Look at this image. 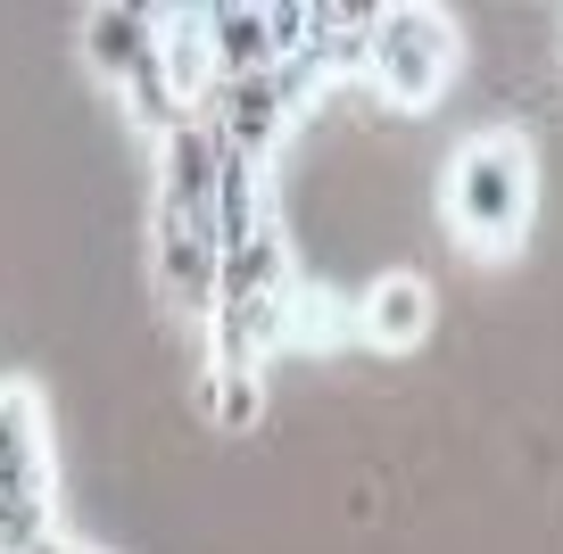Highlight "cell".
<instances>
[{
	"instance_id": "1",
	"label": "cell",
	"mask_w": 563,
	"mask_h": 554,
	"mask_svg": "<svg viewBox=\"0 0 563 554\" xmlns=\"http://www.w3.org/2000/svg\"><path fill=\"white\" fill-rule=\"evenodd\" d=\"M216 133L208 117H183L158 149V191H150V274L183 323L208 331L216 274H224V215H216Z\"/></svg>"
},
{
	"instance_id": "2",
	"label": "cell",
	"mask_w": 563,
	"mask_h": 554,
	"mask_svg": "<svg viewBox=\"0 0 563 554\" xmlns=\"http://www.w3.org/2000/svg\"><path fill=\"white\" fill-rule=\"evenodd\" d=\"M440 208L448 232H456L473 257H514L530 232V208H539V157H530L522 133H473L456 157H448V182H440Z\"/></svg>"
},
{
	"instance_id": "3",
	"label": "cell",
	"mask_w": 563,
	"mask_h": 554,
	"mask_svg": "<svg viewBox=\"0 0 563 554\" xmlns=\"http://www.w3.org/2000/svg\"><path fill=\"white\" fill-rule=\"evenodd\" d=\"M365 75L389 108H431L456 84V18L431 9V0L373 9L365 18Z\"/></svg>"
},
{
	"instance_id": "4",
	"label": "cell",
	"mask_w": 563,
	"mask_h": 554,
	"mask_svg": "<svg viewBox=\"0 0 563 554\" xmlns=\"http://www.w3.org/2000/svg\"><path fill=\"white\" fill-rule=\"evenodd\" d=\"M51 538V414L34 381H0V554Z\"/></svg>"
},
{
	"instance_id": "5",
	"label": "cell",
	"mask_w": 563,
	"mask_h": 554,
	"mask_svg": "<svg viewBox=\"0 0 563 554\" xmlns=\"http://www.w3.org/2000/svg\"><path fill=\"white\" fill-rule=\"evenodd\" d=\"M84 58L141 124H158V133L183 124L166 67H158V9H84Z\"/></svg>"
},
{
	"instance_id": "6",
	"label": "cell",
	"mask_w": 563,
	"mask_h": 554,
	"mask_svg": "<svg viewBox=\"0 0 563 554\" xmlns=\"http://www.w3.org/2000/svg\"><path fill=\"white\" fill-rule=\"evenodd\" d=\"M349 340L373 356H406V347L431 340V281L422 274H373L349 298Z\"/></svg>"
},
{
	"instance_id": "7",
	"label": "cell",
	"mask_w": 563,
	"mask_h": 554,
	"mask_svg": "<svg viewBox=\"0 0 563 554\" xmlns=\"http://www.w3.org/2000/svg\"><path fill=\"white\" fill-rule=\"evenodd\" d=\"M158 67H166V91H175L183 117L216 100L224 67H216V34H208V9H158Z\"/></svg>"
},
{
	"instance_id": "8",
	"label": "cell",
	"mask_w": 563,
	"mask_h": 554,
	"mask_svg": "<svg viewBox=\"0 0 563 554\" xmlns=\"http://www.w3.org/2000/svg\"><path fill=\"white\" fill-rule=\"evenodd\" d=\"M340 340H349V307L299 274V290H290V314H282V347H340Z\"/></svg>"
},
{
	"instance_id": "9",
	"label": "cell",
	"mask_w": 563,
	"mask_h": 554,
	"mask_svg": "<svg viewBox=\"0 0 563 554\" xmlns=\"http://www.w3.org/2000/svg\"><path fill=\"white\" fill-rule=\"evenodd\" d=\"M257 414H265V373L208 364V422H216V431H249Z\"/></svg>"
},
{
	"instance_id": "10",
	"label": "cell",
	"mask_w": 563,
	"mask_h": 554,
	"mask_svg": "<svg viewBox=\"0 0 563 554\" xmlns=\"http://www.w3.org/2000/svg\"><path fill=\"white\" fill-rule=\"evenodd\" d=\"M25 554H108V546H91V538H67V530H51V538H34Z\"/></svg>"
}]
</instances>
